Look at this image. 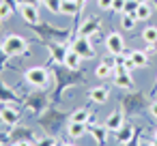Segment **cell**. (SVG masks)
I'll return each instance as SVG.
<instances>
[{"mask_svg":"<svg viewBox=\"0 0 157 146\" xmlns=\"http://www.w3.org/2000/svg\"><path fill=\"white\" fill-rule=\"evenodd\" d=\"M26 47H28V43H26V39L20 37V35H9V37L5 39V43H2V50H5L7 56H20V54H26V52H28Z\"/></svg>","mask_w":157,"mask_h":146,"instance_id":"obj_1","label":"cell"},{"mask_svg":"<svg viewBox=\"0 0 157 146\" xmlns=\"http://www.w3.org/2000/svg\"><path fill=\"white\" fill-rule=\"evenodd\" d=\"M71 50H73V52H78V54H80V56H82L84 60H86V58H93V56H95V50L90 47V41H88V37H82V35H80V37H78L75 41H73Z\"/></svg>","mask_w":157,"mask_h":146,"instance_id":"obj_2","label":"cell"},{"mask_svg":"<svg viewBox=\"0 0 157 146\" xmlns=\"http://www.w3.org/2000/svg\"><path fill=\"white\" fill-rule=\"evenodd\" d=\"M26 82L33 86H45L48 84V71L43 67H33L26 71Z\"/></svg>","mask_w":157,"mask_h":146,"instance_id":"obj_3","label":"cell"},{"mask_svg":"<svg viewBox=\"0 0 157 146\" xmlns=\"http://www.w3.org/2000/svg\"><path fill=\"white\" fill-rule=\"evenodd\" d=\"M105 47H108V52H110L112 56H116V54H123V50H125L123 37H121V35H116V32H112V35L105 39Z\"/></svg>","mask_w":157,"mask_h":146,"instance_id":"obj_4","label":"cell"},{"mask_svg":"<svg viewBox=\"0 0 157 146\" xmlns=\"http://www.w3.org/2000/svg\"><path fill=\"white\" fill-rule=\"evenodd\" d=\"M20 13H22L24 22H28V24H37V22H39V13H37V7H35V5H30V2L22 5V7H20Z\"/></svg>","mask_w":157,"mask_h":146,"instance_id":"obj_5","label":"cell"},{"mask_svg":"<svg viewBox=\"0 0 157 146\" xmlns=\"http://www.w3.org/2000/svg\"><path fill=\"white\" fill-rule=\"evenodd\" d=\"M0 118H2L7 125H17V120H20V110H15V107L7 105V107L0 110Z\"/></svg>","mask_w":157,"mask_h":146,"instance_id":"obj_6","label":"cell"},{"mask_svg":"<svg viewBox=\"0 0 157 146\" xmlns=\"http://www.w3.org/2000/svg\"><path fill=\"white\" fill-rule=\"evenodd\" d=\"M105 127H108V131H118V129L123 127V114L114 110V112L108 116V120H105Z\"/></svg>","mask_w":157,"mask_h":146,"instance_id":"obj_7","label":"cell"},{"mask_svg":"<svg viewBox=\"0 0 157 146\" xmlns=\"http://www.w3.org/2000/svg\"><path fill=\"white\" fill-rule=\"evenodd\" d=\"M82 60H84V58H82V56H80L78 52L69 50V52H65V60H63V62H65V65H67L69 69H78V67L82 65Z\"/></svg>","mask_w":157,"mask_h":146,"instance_id":"obj_8","label":"cell"},{"mask_svg":"<svg viewBox=\"0 0 157 146\" xmlns=\"http://www.w3.org/2000/svg\"><path fill=\"white\" fill-rule=\"evenodd\" d=\"M129 60H131L133 67H146V62H148V54L142 52V50H136V52L129 54Z\"/></svg>","mask_w":157,"mask_h":146,"instance_id":"obj_9","label":"cell"},{"mask_svg":"<svg viewBox=\"0 0 157 146\" xmlns=\"http://www.w3.org/2000/svg\"><path fill=\"white\" fill-rule=\"evenodd\" d=\"M67 133H69L71 137H82V135L86 133V125H84V122H73V120H69Z\"/></svg>","mask_w":157,"mask_h":146,"instance_id":"obj_10","label":"cell"},{"mask_svg":"<svg viewBox=\"0 0 157 146\" xmlns=\"http://www.w3.org/2000/svg\"><path fill=\"white\" fill-rule=\"evenodd\" d=\"M114 84H116L118 88H131V86H133V80H131L129 71H125V73L114 75Z\"/></svg>","mask_w":157,"mask_h":146,"instance_id":"obj_11","label":"cell"},{"mask_svg":"<svg viewBox=\"0 0 157 146\" xmlns=\"http://www.w3.org/2000/svg\"><path fill=\"white\" fill-rule=\"evenodd\" d=\"M131 135H133V129H131L129 125H123V127L116 131V142L127 144V142H131Z\"/></svg>","mask_w":157,"mask_h":146,"instance_id":"obj_12","label":"cell"},{"mask_svg":"<svg viewBox=\"0 0 157 146\" xmlns=\"http://www.w3.org/2000/svg\"><path fill=\"white\" fill-rule=\"evenodd\" d=\"M78 9H80L78 0H63V5H60V13H65V15H75Z\"/></svg>","mask_w":157,"mask_h":146,"instance_id":"obj_13","label":"cell"},{"mask_svg":"<svg viewBox=\"0 0 157 146\" xmlns=\"http://www.w3.org/2000/svg\"><path fill=\"white\" fill-rule=\"evenodd\" d=\"M151 15H153V11H151V5H148V2H146V5H140L138 11H136L138 22H146V20H151Z\"/></svg>","mask_w":157,"mask_h":146,"instance_id":"obj_14","label":"cell"},{"mask_svg":"<svg viewBox=\"0 0 157 146\" xmlns=\"http://www.w3.org/2000/svg\"><path fill=\"white\" fill-rule=\"evenodd\" d=\"M95 75L101 77V80H103V77H110V75H114V67H110L108 62H101V65L95 69Z\"/></svg>","mask_w":157,"mask_h":146,"instance_id":"obj_15","label":"cell"},{"mask_svg":"<svg viewBox=\"0 0 157 146\" xmlns=\"http://www.w3.org/2000/svg\"><path fill=\"white\" fill-rule=\"evenodd\" d=\"M90 99H93L95 103L108 101V88H93V90H90Z\"/></svg>","mask_w":157,"mask_h":146,"instance_id":"obj_16","label":"cell"},{"mask_svg":"<svg viewBox=\"0 0 157 146\" xmlns=\"http://www.w3.org/2000/svg\"><path fill=\"white\" fill-rule=\"evenodd\" d=\"M142 39L146 43H157V26H146L142 30Z\"/></svg>","mask_w":157,"mask_h":146,"instance_id":"obj_17","label":"cell"},{"mask_svg":"<svg viewBox=\"0 0 157 146\" xmlns=\"http://www.w3.org/2000/svg\"><path fill=\"white\" fill-rule=\"evenodd\" d=\"M71 120H73V122H84V125H86V122L90 120V112H88V110H75V112L71 114Z\"/></svg>","mask_w":157,"mask_h":146,"instance_id":"obj_18","label":"cell"},{"mask_svg":"<svg viewBox=\"0 0 157 146\" xmlns=\"http://www.w3.org/2000/svg\"><path fill=\"white\" fill-rule=\"evenodd\" d=\"M138 7H140L138 0H127V2H125V11H123V15H131V17H136ZM136 20H138V17H136Z\"/></svg>","mask_w":157,"mask_h":146,"instance_id":"obj_19","label":"cell"},{"mask_svg":"<svg viewBox=\"0 0 157 146\" xmlns=\"http://www.w3.org/2000/svg\"><path fill=\"white\" fill-rule=\"evenodd\" d=\"M43 5H45L52 13H60V5H63V0H43Z\"/></svg>","mask_w":157,"mask_h":146,"instance_id":"obj_20","label":"cell"},{"mask_svg":"<svg viewBox=\"0 0 157 146\" xmlns=\"http://www.w3.org/2000/svg\"><path fill=\"white\" fill-rule=\"evenodd\" d=\"M13 13V7H9L7 2H0V20H9Z\"/></svg>","mask_w":157,"mask_h":146,"instance_id":"obj_21","label":"cell"},{"mask_svg":"<svg viewBox=\"0 0 157 146\" xmlns=\"http://www.w3.org/2000/svg\"><path fill=\"white\" fill-rule=\"evenodd\" d=\"M136 22H138V20H136V17H131V15H123V17H121V26H123L125 30H131Z\"/></svg>","mask_w":157,"mask_h":146,"instance_id":"obj_22","label":"cell"},{"mask_svg":"<svg viewBox=\"0 0 157 146\" xmlns=\"http://www.w3.org/2000/svg\"><path fill=\"white\" fill-rule=\"evenodd\" d=\"M125 2H127V0H114L110 11H114V13H121V15H123V11H125Z\"/></svg>","mask_w":157,"mask_h":146,"instance_id":"obj_23","label":"cell"},{"mask_svg":"<svg viewBox=\"0 0 157 146\" xmlns=\"http://www.w3.org/2000/svg\"><path fill=\"white\" fill-rule=\"evenodd\" d=\"M105 129H108V127H95V140L105 142Z\"/></svg>","mask_w":157,"mask_h":146,"instance_id":"obj_24","label":"cell"},{"mask_svg":"<svg viewBox=\"0 0 157 146\" xmlns=\"http://www.w3.org/2000/svg\"><path fill=\"white\" fill-rule=\"evenodd\" d=\"M112 2H114V0H97V7L103 9V11H110L112 9Z\"/></svg>","mask_w":157,"mask_h":146,"instance_id":"obj_25","label":"cell"},{"mask_svg":"<svg viewBox=\"0 0 157 146\" xmlns=\"http://www.w3.org/2000/svg\"><path fill=\"white\" fill-rule=\"evenodd\" d=\"M37 146H56V140H54V137H43Z\"/></svg>","mask_w":157,"mask_h":146,"instance_id":"obj_26","label":"cell"},{"mask_svg":"<svg viewBox=\"0 0 157 146\" xmlns=\"http://www.w3.org/2000/svg\"><path fill=\"white\" fill-rule=\"evenodd\" d=\"M146 54H155L157 52V47H155V43H146V50H144Z\"/></svg>","mask_w":157,"mask_h":146,"instance_id":"obj_27","label":"cell"},{"mask_svg":"<svg viewBox=\"0 0 157 146\" xmlns=\"http://www.w3.org/2000/svg\"><path fill=\"white\" fill-rule=\"evenodd\" d=\"M151 114H153V116H155V118H157V101H155V103H153V105H151Z\"/></svg>","mask_w":157,"mask_h":146,"instance_id":"obj_28","label":"cell"},{"mask_svg":"<svg viewBox=\"0 0 157 146\" xmlns=\"http://www.w3.org/2000/svg\"><path fill=\"white\" fill-rule=\"evenodd\" d=\"M7 5H9V7H13V9H15V5H17V0H7Z\"/></svg>","mask_w":157,"mask_h":146,"instance_id":"obj_29","label":"cell"},{"mask_svg":"<svg viewBox=\"0 0 157 146\" xmlns=\"http://www.w3.org/2000/svg\"><path fill=\"white\" fill-rule=\"evenodd\" d=\"M20 146H33V144H28V142H20Z\"/></svg>","mask_w":157,"mask_h":146,"instance_id":"obj_30","label":"cell"},{"mask_svg":"<svg viewBox=\"0 0 157 146\" xmlns=\"http://www.w3.org/2000/svg\"><path fill=\"white\" fill-rule=\"evenodd\" d=\"M138 2H140V5H146V2H148V0H138Z\"/></svg>","mask_w":157,"mask_h":146,"instance_id":"obj_31","label":"cell"},{"mask_svg":"<svg viewBox=\"0 0 157 146\" xmlns=\"http://www.w3.org/2000/svg\"><path fill=\"white\" fill-rule=\"evenodd\" d=\"M84 2H86V0H78V5H84Z\"/></svg>","mask_w":157,"mask_h":146,"instance_id":"obj_32","label":"cell"},{"mask_svg":"<svg viewBox=\"0 0 157 146\" xmlns=\"http://www.w3.org/2000/svg\"><path fill=\"white\" fill-rule=\"evenodd\" d=\"M153 146H157V137H155V140H153Z\"/></svg>","mask_w":157,"mask_h":146,"instance_id":"obj_33","label":"cell"},{"mask_svg":"<svg viewBox=\"0 0 157 146\" xmlns=\"http://www.w3.org/2000/svg\"><path fill=\"white\" fill-rule=\"evenodd\" d=\"M155 137H157V131H155Z\"/></svg>","mask_w":157,"mask_h":146,"instance_id":"obj_34","label":"cell"}]
</instances>
